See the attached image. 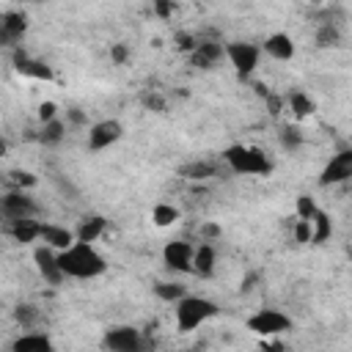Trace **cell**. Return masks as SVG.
<instances>
[{
    "label": "cell",
    "instance_id": "83f0119b",
    "mask_svg": "<svg viewBox=\"0 0 352 352\" xmlns=\"http://www.w3.org/2000/svg\"><path fill=\"white\" fill-rule=\"evenodd\" d=\"M14 322L22 324L25 330L36 327V322H38V308L30 305V302H19V305H14Z\"/></svg>",
    "mask_w": 352,
    "mask_h": 352
},
{
    "label": "cell",
    "instance_id": "9a60e30c",
    "mask_svg": "<svg viewBox=\"0 0 352 352\" xmlns=\"http://www.w3.org/2000/svg\"><path fill=\"white\" fill-rule=\"evenodd\" d=\"M261 50L270 58H275V60H292L294 58V41H292L289 33H272V36H267L264 44H261Z\"/></svg>",
    "mask_w": 352,
    "mask_h": 352
},
{
    "label": "cell",
    "instance_id": "836d02e7",
    "mask_svg": "<svg viewBox=\"0 0 352 352\" xmlns=\"http://www.w3.org/2000/svg\"><path fill=\"white\" fill-rule=\"evenodd\" d=\"M264 104H267L270 116H272V118H278V116L283 113V107H286V99H283V96H278V94H267V96H264Z\"/></svg>",
    "mask_w": 352,
    "mask_h": 352
},
{
    "label": "cell",
    "instance_id": "5bb4252c",
    "mask_svg": "<svg viewBox=\"0 0 352 352\" xmlns=\"http://www.w3.org/2000/svg\"><path fill=\"white\" fill-rule=\"evenodd\" d=\"M14 69L25 77H33V80H52V69L36 58H30L25 50L14 47Z\"/></svg>",
    "mask_w": 352,
    "mask_h": 352
},
{
    "label": "cell",
    "instance_id": "1f68e13d",
    "mask_svg": "<svg viewBox=\"0 0 352 352\" xmlns=\"http://www.w3.org/2000/svg\"><path fill=\"white\" fill-rule=\"evenodd\" d=\"M6 176H8V182H11L14 190H25V187H33L36 184V176L30 170H8Z\"/></svg>",
    "mask_w": 352,
    "mask_h": 352
},
{
    "label": "cell",
    "instance_id": "8d00e7d4",
    "mask_svg": "<svg viewBox=\"0 0 352 352\" xmlns=\"http://www.w3.org/2000/svg\"><path fill=\"white\" fill-rule=\"evenodd\" d=\"M110 60L113 63H126L129 60V47L126 44H110Z\"/></svg>",
    "mask_w": 352,
    "mask_h": 352
},
{
    "label": "cell",
    "instance_id": "3957f363",
    "mask_svg": "<svg viewBox=\"0 0 352 352\" xmlns=\"http://www.w3.org/2000/svg\"><path fill=\"white\" fill-rule=\"evenodd\" d=\"M176 330L179 333H190L195 327H201L204 322L217 316V302H212L209 297H198V294H184L176 302Z\"/></svg>",
    "mask_w": 352,
    "mask_h": 352
},
{
    "label": "cell",
    "instance_id": "cb8c5ba5",
    "mask_svg": "<svg viewBox=\"0 0 352 352\" xmlns=\"http://www.w3.org/2000/svg\"><path fill=\"white\" fill-rule=\"evenodd\" d=\"M63 138H66V124H63V121H60L58 116L41 124V132H38V140H41L44 146H58V143H60Z\"/></svg>",
    "mask_w": 352,
    "mask_h": 352
},
{
    "label": "cell",
    "instance_id": "ab89813d",
    "mask_svg": "<svg viewBox=\"0 0 352 352\" xmlns=\"http://www.w3.org/2000/svg\"><path fill=\"white\" fill-rule=\"evenodd\" d=\"M201 234L206 236V242H209V239H217V236H220V226H217V223H204V226H201Z\"/></svg>",
    "mask_w": 352,
    "mask_h": 352
},
{
    "label": "cell",
    "instance_id": "ac0fdd59",
    "mask_svg": "<svg viewBox=\"0 0 352 352\" xmlns=\"http://www.w3.org/2000/svg\"><path fill=\"white\" fill-rule=\"evenodd\" d=\"M44 245H50L52 250H63L74 242V231H69L66 226H55V223H41V236Z\"/></svg>",
    "mask_w": 352,
    "mask_h": 352
},
{
    "label": "cell",
    "instance_id": "277c9868",
    "mask_svg": "<svg viewBox=\"0 0 352 352\" xmlns=\"http://www.w3.org/2000/svg\"><path fill=\"white\" fill-rule=\"evenodd\" d=\"M223 52H226L228 63L234 66L236 77H242V80H248L256 72L258 58H261V47L250 44V41H228V44H223Z\"/></svg>",
    "mask_w": 352,
    "mask_h": 352
},
{
    "label": "cell",
    "instance_id": "d4e9b609",
    "mask_svg": "<svg viewBox=\"0 0 352 352\" xmlns=\"http://www.w3.org/2000/svg\"><path fill=\"white\" fill-rule=\"evenodd\" d=\"M314 41H316V47H322V50H333V47H338V44H341V25L322 22V25L316 28Z\"/></svg>",
    "mask_w": 352,
    "mask_h": 352
},
{
    "label": "cell",
    "instance_id": "74e56055",
    "mask_svg": "<svg viewBox=\"0 0 352 352\" xmlns=\"http://www.w3.org/2000/svg\"><path fill=\"white\" fill-rule=\"evenodd\" d=\"M58 116V104L55 102H41L38 104V121L44 124V121H50V118H55Z\"/></svg>",
    "mask_w": 352,
    "mask_h": 352
},
{
    "label": "cell",
    "instance_id": "d6a6232c",
    "mask_svg": "<svg viewBox=\"0 0 352 352\" xmlns=\"http://www.w3.org/2000/svg\"><path fill=\"white\" fill-rule=\"evenodd\" d=\"M294 242L297 245H311V220H302V217L294 220Z\"/></svg>",
    "mask_w": 352,
    "mask_h": 352
},
{
    "label": "cell",
    "instance_id": "7402d4cb",
    "mask_svg": "<svg viewBox=\"0 0 352 352\" xmlns=\"http://www.w3.org/2000/svg\"><path fill=\"white\" fill-rule=\"evenodd\" d=\"M286 104H289V110H292V116H294L297 121H302V118L314 116V110H316V102H314L305 91H289Z\"/></svg>",
    "mask_w": 352,
    "mask_h": 352
},
{
    "label": "cell",
    "instance_id": "603a6c76",
    "mask_svg": "<svg viewBox=\"0 0 352 352\" xmlns=\"http://www.w3.org/2000/svg\"><path fill=\"white\" fill-rule=\"evenodd\" d=\"M333 234V223H330V214L316 209V214L311 217V245H322L327 242Z\"/></svg>",
    "mask_w": 352,
    "mask_h": 352
},
{
    "label": "cell",
    "instance_id": "4316f807",
    "mask_svg": "<svg viewBox=\"0 0 352 352\" xmlns=\"http://www.w3.org/2000/svg\"><path fill=\"white\" fill-rule=\"evenodd\" d=\"M154 294H157L162 302H176V300L184 297L187 292H184V286L176 283V280H160V283H154Z\"/></svg>",
    "mask_w": 352,
    "mask_h": 352
},
{
    "label": "cell",
    "instance_id": "9c48e42d",
    "mask_svg": "<svg viewBox=\"0 0 352 352\" xmlns=\"http://www.w3.org/2000/svg\"><path fill=\"white\" fill-rule=\"evenodd\" d=\"M28 33V16L22 11H3L0 14V50L16 47Z\"/></svg>",
    "mask_w": 352,
    "mask_h": 352
},
{
    "label": "cell",
    "instance_id": "4dcf8cb0",
    "mask_svg": "<svg viewBox=\"0 0 352 352\" xmlns=\"http://www.w3.org/2000/svg\"><path fill=\"white\" fill-rule=\"evenodd\" d=\"M297 217H302V220H311L314 214H316V201H314V195H308V192H302V195H297Z\"/></svg>",
    "mask_w": 352,
    "mask_h": 352
},
{
    "label": "cell",
    "instance_id": "f546056e",
    "mask_svg": "<svg viewBox=\"0 0 352 352\" xmlns=\"http://www.w3.org/2000/svg\"><path fill=\"white\" fill-rule=\"evenodd\" d=\"M140 104H143L146 110H151V113H165V110H168L165 96H162L160 91H154V88H146V91L140 94Z\"/></svg>",
    "mask_w": 352,
    "mask_h": 352
},
{
    "label": "cell",
    "instance_id": "7c38bea8",
    "mask_svg": "<svg viewBox=\"0 0 352 352\" xmlns=\"http://www.w3.org/2000/svg\"><path fill=\"white\" fill-rule=\"evenodd\" d=\"M187 55H190V63H192L195 69H214V66L226 58L223 44L214 41V38H198L195 47H192Z\"/></svg>",
    "mask_w": 352,
    "mask_h": 352
},
{
    "label": "cell",
    "instance_id": "e575fe53",
    "mask_svg": "<svg viewBox=\"0 0 352 352\" xmlns=\"http://www.w3.org/2000/svg\"><path fill=\"white\" fill-rule=\"evenodd\" d=\"M195 41H198V38H195L192 33H184V30L173 36V44H176V50H179V52H190V50L195 47Z\"/></svg>",
    "mask_w": 352,
    "mask_h": 352
},
{
    "label": "cell",
    "instance_id": "e0dca14e",
    "mask_svg": "<svg viewBox=\"0 0 352 352\" xmlns=\"http://www.w3.org/2000/svg\"><path fill=\"white\" fill-rule=\"evenodd\" d=\"M214 261H217L214 248H212L209 242L198 245V248L192 250V275H198V278H212V275H214Z\"/></svg>",
    "mask_w": 352,
    "mask_h": 352
},
{
    "label": "cell",
    "instance_id": "f35d334b",
    "mask_svg": "<svg viewBox=\"0 0 352 352\" xmlns=\"http://www.w3.org/2000/svg\"><path fill=\"white\" fill-rule=\"evenodd\" d=\"M66 121L74 124V126H85V124H88V118H85V113H82L80 107H69V110H66Z\"/></svg>",
    "mask_w": 352,
    "mask_h": 352
},
{
    "label": "cell",
    "instance_id": "d590c367",
    "mask_svg": "<svg viewBox=\"0 0 352 352\" xmlns=\"http://www.w3.org/2000/svg\"><path fill=\"white\" fill-rule=\"evenodd\" d=\"M154 3V14L160 19H170L173 16V8H176V0H151Z\"/></svg>",
    "mask_w": 352,
    "mask_h": 352
},
{
    "label": "cell",
    "instance_id": "484cf974",
    "mask_svg": "<svg viewBox=\"0 0 352 352\" xmlns=\"http://www.w3.org/2000/svg\"><path fill=\"white\" fill-rule=\"evenodd\" d=\"M176 220H179V209H176V206H170V204H154V209H151V223H154V226L168 228V226H173Z\"/></svg>",
    "mask_w": 352,
    "mask_h": 352
},
{
    "label": "cell",
    "instance_id": "6da1fadb",
    "mask_svg": "<svg viewBox=\"0 0 352 352\" xmlns=\"http://www.w3.org/2000/svg\"><path fill=\"white\" fill-rule=\"evenodd\" d=\"M58 264L66 278H77V280L99 278L107 270V261L94 248V242H80V239H74L69 248L58 250Z\"/></svg>",
    "mask_w": 352,
    "mask_h": 352
},
{
    "label": "cell",
    "instance_id": "d6986e66",
    "mask_svg": "<svg viewBox=\"0 0 352 352\" xmlns=\"http://www.w3.org/2000/svg\"><path fill=\"white\" fill-rule=\"evenodd\" d=\"M107 228V220L102 214H91V217H82L80 226L74 228V239L80 242H96Z\"/></svg>",
    "mask_w": 352,
    "mask_h": 352
},
{
    "label": "cell",
    "instance_id": "ba28073f",
    "mask_svg": "<svg viewBox=\"0 0 352 352\" xmlns=\"http://www.w3.org/2000/svg\"><path fill=\"white\" fill-rule=\"evenodd\" d=\"M121 135H124L121 121H116V118L96 121V124L88 126V151H104V148H110L113 143H118Z\"/></svg>",
    "mask_w": 352,
    "mask_h": 352
},
{
    "label": "cell",
    "instance_id": "52a82bcc",
    "mask_svg": "<svg viewBox=\"0 0 352 352\" xmlns=\"http://www.w3.org/2000/svg\"><path fill=\"white\" fill-rule=\"evenodd\" d=\"M102 346L110 349V352H140L148 346V341L143 338V333L138 327H129V324H118V327H110L102 338Z\"/></svg>",
    "mask_w": 352,
    "mask_h": 352
},
{
    "label": "cell",
    "instance_id": "5b68a950",
    "mask_svg": "<svg viewBox=\"0 0 352 352\" xmlns=\"http://www.w3.org/2000/svg\"><path fill=\"white\" fill-rule=\"evenodd\" d=\"M0 217L6 220V226L16 223V220L38 217V204L25 190H11V192L0 195Z\"/></svg>",
    "mask_w": 352,
    "mask_h": 352
},
{
    "label": "cell",
    "instance_id": "60d3db41",
    "mask_svg": "<svg viewBox=\"0 0 352 352\" xmlns=\"http://www.w3.org/2000/svg\"><path fill=\"white\" fill-rule=\"evenodd\" d=\"M6 151H8V143H6V138H3V135H0V157H3V154H6Z\"/></svg>",
    "mask_w": 352,
    "mask_h": 352
},
{
    "label": "cell",
    "instance_id": "44dd1931",
    "mask_svg": "<svg viewBox=\"0 0 352 352\" xmlns=\"http://www.w3.org/2000/svg\"><path fill=\"white\" fill-rule=\"evenodd\" d=\"M179 176L182 179H190V182H204V179L217 176V165L209 162V160H192V162H184L179 168Z\"/></svg>",
    "mask_w": 352,
    "mask_h": 352
},
{
    "label": "cell",
    "instance_id": "30bf717a",
    "mask_svg": "<svg viewBox=\"0 0 352 352\" xmlns=\"http://www.w3.org/2000/svg\"><path fill=\"white\" fill-rule=\"evenodd\" d=\"M33 261H36V270H38V275L44 278V283L60 286V283L66 280V275H63V270H60V264H58V253H55L50 245H38V248L33 250Z\"/></svg>",
    "mask_w": 352,
    "mask_h": 352
},
{
    "label": "cell",
    "instance_id": "ffe728a7",
    "mask_svg": "<svg viewBox=\"0 0 352 352\" xmlns=\"http://www.w3.org/2000/svg\"><path fill=\"white\" fill-rule=\"evenodd\" d=\"M14 352H50L52 349V338L47 333H25L11 344Z\"/></svg>",
    "mask_w": 352,
    "mask_h": 352
},
{
    "label": "cell",
    "instance_id": "8fae6325",
    "mask_svg": "<svg viewBox=\"0 0 352 352\" xmlns=\"http://www.w3.org/2000/svg\"><path fill=\"white\" fill-rule=\"evenodd\" d=\"M192 245L184 242V239H173L162 248V261L168 264V270L173 272H184V275H192Z\"/></svg>",
    "mask_w": 352,
    "mask_h": 352
},
{
    "label": "cell",
    "instance_id": "2e32d148",
    "mask_svg": "<svg viewBox=\"0 0 352 352\" xmlns=\"http://www.w3.org/2000/svg\"><path fill=\"white\" fill-rule=\"evenodd\" d=\"M6 231L11 234L14 242H19V245H30V242H36V239L41 236V220H36V217L16 220V223H8Z\"/></svg>",
    "mask_w": 352,
    "mask_h": 352
},
{
    "label": "cell",
    "instance_id": "4fadbf2b",
    "mask_svg": "<svg viewBox=\"0 0 352 352\" xmlns=\"http://www.w3.org/2000/svg\"><path fill=\"white\" fill-rule=\"evenodd\" d=\"M352 176V148H344L338 151L336 157H330V162L322 168L319 173V184L327 187V184H341Z\"/></svg>",
    "mask_w": 352,
    "mask_h": 352
},
{
    "label": "cell",
    "instance_id": "f1b7e54d",
    "mask_svg": "<svg viewBox=\"0 0 352 352\" xmlns=\"http://www.w3.org/2000/svg\"><path fill=\"white\" fill-rule=\"evenodd\" d=\"M278 140H280V146H283L286 151H297V148L302 146V132H300L294 124H286V126H280Z\"/></svg>",
    "mask_w": 352,
    "mask_h": 352
},
{
    "label": "cell",
    "instance_id": "7a4b0ae2",
    "mask_svg": "<svg viewBox=\"0 0 352 352\" xmlns=\"http://www.w3.org/2000/svg\"><path fill=\"white\" fill-rule=\"evenodd\" d=\"M223 162L228 165L231 173H242V176H270L272 173V160L256 146L234 143L223 151Z\"/></svg>",
    "mask_w": 352,
    "mask_h": 352
},
{
    "label": "cell",
    "instance_id": "8992f818",
    "mask_svg": "<svg viewBox=\"0 0 352 352\" xmlns=\"http://www.w3.org/2000/svg\"><path fill=\"white\" fill-rule=\"evenodd\" d=\"M245 327L256 336H280L286 330H292V319L283 314V311H275V308H261L256 314H250L245 319Z\"/></svg>",
    "mask_w": 352,
    "mask_h": 352
}]
</instances>
